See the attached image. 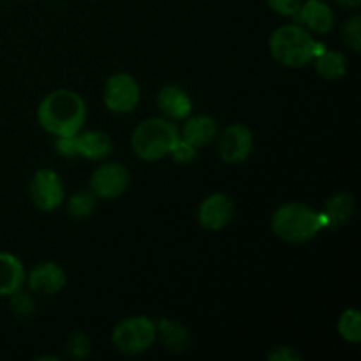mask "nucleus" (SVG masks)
Wrapping results in <instances>:
<instances>
[{
    "mask_svg": "<svg viewBox=\"0 0 361 361\" xmlns=\"http://www.w3.org/2000/svg\"><path fill=\"white\" fill-rule=\"evenodd\" d=\"M235 215V203L222 192H214L201 201L197 208V222L208 231H221L231 222Z\"/></svg>",
    "mask_w": 361,
    "mask_h": 361,
    "instance_id": "obj_10",
    "label": "nucleus"
},
{
    "mask_svg": "<svg viewBox=\"0 0 361 361\" xmlns=\"http://www.w3.org/2000/svg\"><path fill=\"white\" fill-rule=\"evenodd\" d=\"M157 341V324L147 316H133L120 321L111 334V342L120 353L141 355Z\"/></svg>",
    "mask_w": 361,
    "mask_h": 361,
    "instance_id": "obj_5",
    "label": "nucleus"
},
{
    "mask_svg": "<svg viewBox=\"0 0 361 361\" xmlns=\"http://www.w3.org/2000/svg\"><path fill=\"white\" fill-rule=\"evenodd\" d=\"M37 120L51 136H76L87 120V104L78 92L59 88L42 99Z\"/></svg>",
    "mask_w": 361,
    "mask_h": 361,
    "instance_id": "obj_1",
    "label": "nucleus"
},
{
    "mask_svg": "<svg viewBox=\"0 0 361 361\" xmlns=\"http://www.w3.org/2000/svg\"><path fill=\"white\" fill-rule=\"evenodd\" d=\"M219 155L226 164H242L254 148L252 130L243 123H231L219 136Z\"/></svg>",
    "mask_w": 361,
    "mask_h": 361,
    "instance_id": "obj_8",
    "label": "nucleus"
},
{
    "mask_svg": "<svg viewBox=\"0 0 361 361\" xmlns=\"http://www.w3.org/2000/svg\"><path fill=\"white\" fill-rule=\"evenodd\" d=\"M130 183L129 169L118 162L101 164L90 176V190L95 197L113 200L122 196Z\"/></svg>",
    "mask_w": 361,
    "mask_h": 361,
    "instance_id": "obj_9",
    "label": "nucleus"
},
{
    "mask_svg": "<svg viewBox=\"0 0 361 361\" xmlns=\"http://www.w3.org/2000/svg\"><path fill=\"white\" fill-rule=\"evenodd\" d=\"M300 23L316 34H328L335 25V14L326 2L323 0H307L302 2L298 13Z\"/></svg>",
    "mask_w": 361,
    "mask_h": 361,
    "instance_id": "obj_13",
    "label": "nucleus"
},
{
    "mask_svg": "<svg viewBox=\"0 0 361 361\" xmlns=\"http://www.w3.org/2000/svg\"><path fill=\"white\" fill-rule=\"evenodd\" d=\"M268 360L270 361H300L302 360V356H300L293 348L281 345V348H275L274 351L268 355Z\"/></svg>",
    "mask_w": 361,
    "mask_h": 361,
    "instance_id": "obj_28",
    "label": "nucleus"
},
{
    "mask_svg": "<svg viewBox=\"0 0 361 361\" xmlns=\"http://www.w3.org/2000/svg\"><path fill=\"white\" fill-rule=\"evenodd\" d=\"M95 194L92 190H80L67 201V212L74 219H85L94 212Z\"/></svg>",
    "mask_w": 361,
    "mask_h": 361,
    "instance_id": "obj_21",
    "label": "nucleus"
},
{
    "mask_svg": "<svg viewBox=\"0 0 361 361\" xmlns=\"http://www.w3.org/2000/svg\"><path fill=\"white\" fill-rule=\"evenodd\" d=\"M11 298H13V310L16 316L27 317L35 310L32 296L28 295V293H23L21 289L14 293V295H11Z\"/></svg>",
    "mask_w": 361,
    "mask_h": 361,
    "instance_id": "obj_24",
    "label": "nucleus"
},
{
    "mask_svg": "<svg viewBox=\"0 0 361 361\" xmlns=\"http://www.w3.org/2000/svg\"><path fill=\"white\" fill-rule=\"evenodd\" d=\"M155 324H157V337H161L168 349L182 353L189 345V331L182 323L175 319H161Z\"/></svg>",
    "mask_w": 361,
    "mask_h": 361,
    "instance_id": "obj_19",
    "label": "nucleus"
},
{
    "mask_svg": "<svg viewBox=\"0 0 361 361\" xmlns=\"http://www.w3.org/2000/svg\"><path fill=\"white\" fill-rule=\"evenodd\" d=\"M67 353L74 360H85L90 353V342L83 334L76 331L67 338Z\"/></svg>",
    "mask_w": 361,
    "mask_h": 361,
    "instance_id": "obj_23",
    "label": "nucleus"
},
{
    "mask_svg": "<svg viewBox=\"0 0 361 361\" xmlns=\"http://www.w3.org/2000/svg\"><path fill=\"white\" fill-rule=\"evenodd\" d=\"M27 282L32 291L42 293V295H56L63 289L67 277L62 267L51 263V261H44V263H39L37 267L32 268Z\"/></svg>",
    "mask_w": 361,
    "mask_h": 361,
    "instance_id": "obj_11",
    "label": "nucleus"
},
{
    "mask_svg": "<svg viewBox=\"0 0 361 361\" xmlns=\"http://www.w3.org/2000/svg\"><path fill=\"white\" fill-rule=\"evenodd\" d=\"M157 106L166 118L178 122L192 113V99L178 85H166L157 94Z\"/></svg>",
    "mask_w": 361,
    "mask_h": 361,
    "instance_id": "obj_12",
    "label": "nucleus"
},
{
    "mask_svg": "<svg viewBox=\"0 0 361 361\" xmlns=\"http://www.w3.org/2000/svg\"><path fill=\"white\" fill-rule=\"evenodd\" d=\"M76 150L88 161H101L111 154L113 141L102 130H80L76 134Z\"/></svg>",
    "mask_w": 361,
    "mask_h": 361,
    "instance_id": "obj_16",
    "label": "nucleus"
},
{
    "mask_svg": "<svg viewBox=\"0 0 361 361\" xmlns=\"http://www.w3.org/2000/svg\"><path fill=\"white\" fill-rule=\"evenodd\" d=\"M55 150L62 157H76V136H59L55 140Z\"/></svg>",
    "mask_w": 361,
    "mask_h": 361,
    "instance_id": "obj_27",
    "label": "nucleus"
},
{
    "mask_svg": "<svg viewBox=\"0 0 361 361\" xmlns=\"http://www.w3.org/2000/svg\"><path fill=\"white\" fill-rule=\"evenodd\" d=\"M141 90L136 78L127 73H116L108 78L104 87V104L109 111L126 115L140 104Z\"/></svg>",
    "mask_w": 361,
    "mask_h": 361,
    "instance_id": "obj_6",
    "label": "nucleus"
},
{
    "mask_svg": "<svg viewBox=\"0 0 361 361\" xmlns=\"http://www.w3.org/2000/svg\"><path fill=\"white\" fill-rule=\"evenodd\" d=\"M342 37L348 48H351L355 53L361 51V16L355 14L345 21L342 27Z\"/></svg>",
    "mask_w": 361,
    "mask_h": 361,
    "instance_id": "obj_22",
    "label": "nucleus"
},
{
    "mask_svg": "<svg viewBox=\"0 0 361 361\" xmlns=\"http://www.w3.org/2000/svg\"><path fill=\"white\" fill-rule=\"evenodd\" d=\"M169 155H171L176 162H180V164H187V162H190L196 159L197 148L192 147V145L187 143L185 140H182V137H180V140L176 141L175 147H173L171 154Z\"/></svg>",
    "mask_w": 361,
    "mask_h": 361,
    "instance_id": "obj_25",
    "label": "nucleus"
},
{
    "mask_svg": "<svg viewBox=\"0 0 361 361\" xmlns=\"http://www.w3.org/2000/svg\"><path fill=\"white\" fill-rule=\"evenodd\" d=\"M324 228L321 212L298 201L284 203L274 212L271 231L288 243H303L312 240Z\"/></svg>",
    "mask_w": 361,
    "mask_h": 361,
    "instance_id": "obj_3",
    "label": "nucleus"
},
{
    "mask_svg": "<svg viewBox=\"0 0 361 361\" xmlns=\"http://www.w3.org/2000/svg\"><path fill=\"white\" fill-rule=\"evenodd\" d=\"M337 330L344 341L356 344L361 341V314L356 309H348L338 317Z\"/></svg>",
    "mask_w": 361,
    "mask_h": 361,
    "instance_id": "obj_20",
    "label": "nucleus"
},
{
    "mask_svg": "<svg viewBox=\"0 0 361 361\" xmlns=\"http://www.w3.org/2000/svg\"><path fill=\"white\" fill-rule=\"evenodd\" d=\"M217 122L208 115H189L183 120V127L180 130V137L196 148L212 143L217 137Z\"/></svg>",
    "mask_w": 361,
    "mask_h": 361,
    "instance_id": "obj_14",
    "label": "nucleus"
},
{
    "mask_svg": "<svg viewBox=\"0 0 361 361\" xmlns=\"http://www.w3.org/2000/svg\"><path fill=\"white\" fill-rule=\"evenodd\" d=\"M27 271L14 254L0 252V296H11L23 288Z\"/></svg>",
    "mask_w": 361,
    "mask_h": 361,
    "instance_id": "obj_15",
    "label": "nucleus"
},
{
    "mask_svg": "<svg viewBox=\"0 0 361 361\" xmlns=\"http://www.w3.org/2000/svg\"><path fill=\"white\" fill-rule=\"evenodd\" d=\"M337 2L341 4V6L349 7V9H356V7H360L361 0H337Z\"/></svg>",
    "mask_w": 361,
    "mask_h": 361,
    "instance_id": "obj_29",
    "label": "nucleus"
},
{
    "mask_svg": "<svg viewBox=\"0 0 361 361\" xmlns=\"http://www.w3.org/2000/svg\"><path fill=\"white\" fill-rule=\"evenodd\" d=\"M314 66H316L317 74L328 81H337L345 76L348 73V56L341 51H321L319 55L314 59Z\"/></svg>",
    "mask_w": 361,
    "mask_h": 361,
    "instance_id": "obj_18",
    "label": "nucleus"
},
{
    "mask_svg": "<svg viewBox=\"0 0 361 361\" xmlns=\"http://www.w3.org/2000/svg\"><path fill=\"white\" fill-rule=\"evenodd\" d=\"M355 215V200L351 194L338 192L331 196L324 204L321 217H323L324 228L338 229L348 224Z\"/></svg>",
    "mask_w": 361,
    "mask_h": 361,
    "instance_id": "obj_17",
    "label": "nucleus"
},
{
    "mask_svg": "<svg viewBox=\"0 0 361 361\" xmlns=\"http://www.w3.org/2000/svg\"><path fill=\"white\" fill-rule=\"evenodd\" d=\"M178 140L180 129L173 120L154 116V118L143 120L134 129L130 147L141 161L152 162L168 157Z\"/></svg>",
    "mask_w": 361,
    "mask_h": 361,
    "instance_id": "obj_4",
    "label": "nucleus"
},
{
    "mask_svg": "<svg viewBox=\"0 0 361 361\" xmlns=\"http://www.w3.org/2000/svg\"><path fill=\"white\" fill-rule=\"evenodd\" d=\"M267 2L281 16H295L303 0H267Z\"/></svg>",
    "mask_w": 361,
    "mask_h": 361,
    "instance_id": "obj_26",
    "label": "nucleus"
},
{
    "mask_svg": "<svg viewBox=\"0 0 361 361\" xmlns=\"http://www.w3.org/2000/svg\"><path fill=\"white\" fill-rule=\"evenodd\" d=\"M30 197L35 207L42 212H53L62 207L66 189L59 173L48 168L35 171L30 182Z\"/></svg>",
    "mask_w": 361,
    "mask_h": 361,
    "instance_id": "obj_7",
    "label": "nucleus"
},
{
    "mask_svg": "<svg viewBox=\"0 0 361 361\" xmlns=\"http://www.w3.org/2000/svg\"><path fill=\"white\" fill-rule=\"evenodd\" d=\"M323 46L300 25H282L271 34L270 53L281 66L300 69L314 62Z\"/></svg>",
    "mask_w": 361,
    "mask_h": 361,
    "instance_id": "obj_2",
    "label": "nucleus"
}]
</instances>
